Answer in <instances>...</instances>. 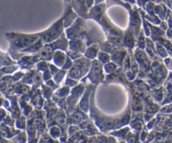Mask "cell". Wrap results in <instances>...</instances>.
<instances>
[{
	"instance_id": "cell-2",
	"label": "cell",
	"mask_w": 172,
	"mask_h": 143,
	"mask_svg": "<svg viewBox=\"0 0 172 143\" xmlns=\"http://www.w3.org/2000/svg\"><path fill=\"white\" fill-rule=\"evenodd\" d=\"M98 60L103 64H108L110 60V56L107 53L101 52L98 54Z\"/></svg>"
},
{
	"instance_id": "cell-3",
	"label": "cell",
	"mask_w": 172,
	"mask_h": 143,
	"mask_svg": "<svg viewBox=\"0 0 172 143\" xmlns=\"http://www.w3.org/2000/svg\"><path fill=\"white\" fill-rule=\"evenodd\" d=\"M69 92V88L68 86L67 87H63V88H61V89H60L58 90V91H57L56 94L59 95V96H61V97H64V96H66V95H67V93Z\"/></svg>"
},
{
	"instance_id": "cell-4",
	"label": "cell",
	"mask_w": 172,
	"mask_h": 143,
	"mask_svg": "<svg viewBox=\"0 0 172 143\" xmlns=\"http://www.w3.org/2000/svg\"><path fill=\"white\" fill-rule=\"evenodd\" d=\"M116 68V65L113 63H108L105 65V70L108 73H111L112 71H113V69Z\"/></svg>"
},
{
	"instance_id": "cell-1",
	"label": "cell",
	"mask_w": 172,
	"mask_h": 143,
	"mask_svg": "<svg viewBox=\"0 0 172 143\" xmlns=\"http://www.w3.org/2000/svg\"><path fill=\"white\" fill-rule=\"evenodd\" d=\"M66 56L64 53H61L60 51H57L54 54V62L55 64L58 66H62V65L65 64V62H66Z\"/></svg>"
}]
</instances>
